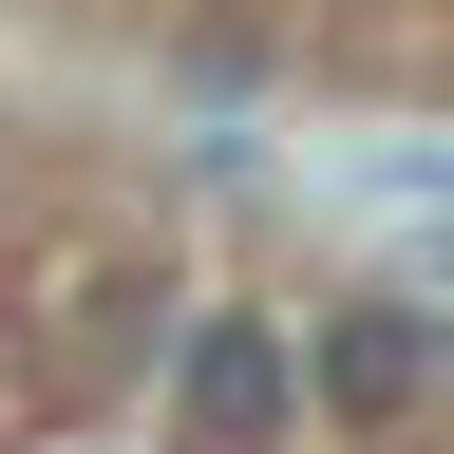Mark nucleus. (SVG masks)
Here are the masks:
<instances>
[{"instance_id":"f257e3e1","label":"nucleus","mask_w":454,"mask_h":454,"mask_svg":"<svg viewBox=\"0 0 454 454\" xmlns=\"http://www.w3.org/2000/svg\"><path fill=\"white\" fill-rule=\"evenodd\" d=\"M170 417H190V454H284L322 417L303 340H284L265 303H190V340H170Z\"/></svg>"}]
</instances>
